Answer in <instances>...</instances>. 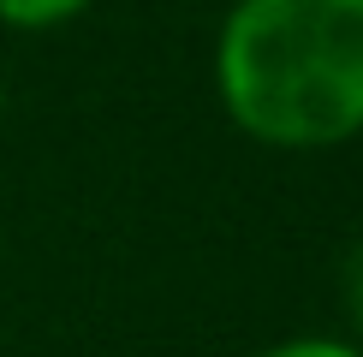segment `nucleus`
Returning <instances> with one entry per match:
<instances>
[{
  "label": "nucleus",
  "instance_id": "f257e3e1",
  "mask_svg": "<svg viewBox=\"0 0 363 357\" xmlns=\"http://www.w3.org/2000/svg\"><path fill=\"white\" fill-rule=\"evenodd\" d=\"M215 89L245 137L334 149L363 131V0H233Z\"/></svg>",
  "mask_w": 363,
  "mask_h": 357
},
{
  "label": "nucleus",
  "instance_id": "f03ea898",
  "mask_svg": "<svg viewBox=\"0 0 363 357\" xmlns=\"http://www.w3.org/2000/svg\"><path fill=\"white\" fill-rule=\"evenodd\" d=\"M89 0H0V24L12 30H60L72 24Z\"/></svg>",
  "mask_w": 363,
  "mask_h": 357
},
{
  "label": "nucleus",
  "instance_id": "7ed1b4c3",
  "mask_svg": "<svg viewBox=\"0 0 363 357\" xmlns=\"http://www.w3.org/2000/svg\"><path fill=\"white\" fill-rule=\"evenodd\" d=\"M256 357H363V351L352 346V339H315V334H304V339H280V346H268Z\"/></svg>",
  "mask_w": 363,
  "mask_h": 357
},
{
  "label": "nucleus",
  "instance_id": "20e7f679",
  "mask_svg": "<svg viewBox=\"0 0 363 357\" xmlns=\"http://www.w3.org/2000/svg\"><path fill=\"white\" fill-rule=\"evenodd\" d=\"M345 310H352V322L363 334V250L352 256V268H345Z\"/></svg>",
  "mask_w": 363,
  "mask_h": 357
},
{
  "label": "nucleus",
  "instance_id": "39448f33",
  "mask_svg": "<svg viewBox=\"0 0 363 357\" xmlns=\"http://www.w3.org/2000/svg\"><path fill=\"white\" fill-rule=\"evenodd\" d=\"M0 119H6V84H0Z\"/></svg>",
  "mask_w": 363,
  "mask_h": 357
}]
</instances>
